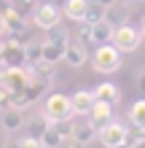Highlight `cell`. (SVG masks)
<instances>
[{"label":"cell","mask_w":145,"mask_h":148,"mask_svg":"<svg viewBox=\"0 0 145 148\" xmlns=\"http://www.w3.org/2000/svg\"><path fill=\"white\" fill-rule=\"evenodd\" d=\"M51 84H54V75H32L30 73V81H27V86H24V92H27V97L35 102V100L43 97V94H48Z\"/></svg>","instance_id":"cell-9"},{"label":"cell","mask_w":145,"mask_h":148,"mask_svg":"<svg viewBox=\"0 0 145 148\" xmlns=\"http://www.w3.org/2000/svg\"><path fill=\"white\" fill-rule=\"evenodd\" d=\"M105 14H108V8H102L99 3H89V5H86V16H83V22L97 24V22L105 19Z\"/></svg>","instance_id":"cell-23"},{"label":"cell","mask_w":145,"mask_h":148,"mask_svg":"<svg viewBox=\"0 0 145 148\" xmlns=\"http://www.w3.org/2000/svg\"><path fill=\"white\" fill-rule=\"evenodd\" d=\"M43 59V43H27V62Z\"/></svg>","instance_id":"cell-27"},{"label":"cell","mask_w":145,"mask_h":148,"mask_svg":"<svg viewBox=\"0 0 145 148\" xmlns=\"http://www.w3.org/2000/svg\"><path fill=\"white\" fill-rule=\"evenodd\" d=\"M105 19L113 24V27H118V24H126V22H129V11H126V8H118V3H116V5L108 8Z\"/></svg>","instance_id":"cell-22"},{"label":"cell","mask_w":145,"mask_h":148,"mask_svg":"<svg viewBox=\"0 0 145 148\" xmlns=\"http://www.w3.org/2000/svg\"><path fill=\"white\" fill-rule=\"evenodd\" d=\"M11 5H14L22 16H27L30 11H35V0H11Z\"/></svg>","instance_id":"cell-28"},{"label":"cell","mask_w":145,"mask_h":148,"mask_svg":"<svg viewBox=\"0 0 145 148\" xmlns=\"http://www.w3.org/2000/svg\"><path fill=\"white\" fill-rule=\"evenodd\" d=\"M73 124H75V121H73V116H67V119H57V121H51V127H54V129H57V132L62 135V137H70V135H73Z\"/></svg>","instance_id":"cell-25"},{"label":"cell","mask_w":145,"mask_h":148,"mask_svg":"<svg viewBox=\"0 0 145 148\" xmlns=\"http://www.w3.org/2000/svg\"><path fill=\"white\" fill-rule=\"evenodd\" d=\"M70 105H73V113H75V116H89L91 108H94V92L78 89V92L70 97Z\"/></svg>","instance_id":"cell-12"},{"label":"cell","mask_w":145,"mask_h":148,"mask_svg":"<svg viewBox=\"0 0 145 148\" xmlns=\"http://www.w3.org/2000/svg\"><path fill=\"white\" fill-rule=\"evenodd\" d=\"M3 22H5V30L8 35H24V30H27V16H22L19 11H16L14 5H8L3 11Z\"/></svg>","instance_id":"cell-10"},{"label":"cell","mask_w":145,"mask_h":148,"mask_svg":"<svg viewBox=\"0 0 145 148\" xmlns=\"http://www.w3.org/2000/svg\"><path fill=\"white\" fill-rule=\"evenodd\" d=\"M70 137L81 140L83 145H89V143L97 137V127L91 124V121H75V124H73V135H70Z\"/></svg>","instance_id":"cell-15"},{"label":"cell","mask_w":145,"mask_h":148,"mask_svg":"<svg viewBox=\"0 0 145 148\" xmlns=\"http://www.w3.org/2000/svg\"><path fill=\"white\" fill-rule=\"evenodd\" d=\"M67 40H70V32L67 30H57L43 40V59L51 65H57L59 59H65V49H67Z\"/></svg>","instance_id":"cell-4"},{"label":"cell","mask_w":145,"mask_h":148,"mask_svg":"<svg viewBox=\"0 0 145 148\" xmlns=\"http://www.w3.org/2000/svg\"><path fill=\"white\" fill-rule=\"evenodd\" d=\"M97 137L102 140V145L110 148V145H118V143H124L126 140V124H121V121H108L105 127H99L97 129Z\"/></svg>","instance_id":"cell-8"},{"label":"cell","mask_w":145,"mask_h":148,"mask_svg":"<svg viewBox=\"0 0 145 148\" xmlns=\"http://www.w3.org/2000/svg\"><path fill=\"white\" fill-rule=\"evenodd\" d=\"M124 143H129L132 148L145 145V127H134V124H129V127H126V140H124Z\"/></svg>","instance_id":"cell-20"},{"label":"cell","mask_w":145,"mask_h":148,"mask_svg":"<svg viewBox=\"0 0 145 148\" xmlns=\"http://www.w3.org/2000/svg\"><path fill=\"white\" fill-rule=\"evenodd\" d=\"M129 124L145 127V100H134L129 108Z\"/></svg>","instance_id":"cell-21"},{"label":"cell","mask_w":145,"mask_h":148,"mask_svg":"<svg viewBox=\"0 0 145 148\" xmlns=\"http://www.w3.org/2000/svg\"><path fill=\"white\" fill-rule=\"evenodd\" d=\"M140 30H142V35H145V19H142V24H140Z\"/></svg>","instance_id":"cell-37"},{"label":"cell","mask_w":145,"mask_h":148,"mask_svg":"<svg viewBox=\"0 0 145 148\" xmlns=\"http://www.w3.org/2000/svg\"><path fill=\"white\" fill-rule=\"evenodd\" d=\"M19 148H46V145H43V140H40V137L27 135V137H22V140H19Z\"/></svg>","instance_id":"cell-29"},{"label":"cell","mask_w":145,"mask_h":148,"mask_svg":"<svg viewBox=\"0 0 145 148\" xmlns=\"http://www.w3.org/2000/svg\"><path fill=\"white\" fill-rule=\"evenodd\" d=\"M94 100H102V102H110V105H118V100H121V89H118L116 84H99L94 89Z\"/></svg>","instance_id":"cell-16"},{"label":"cell","mask_w":145,"mask_h":148,"mask_svg":"<svg viewBox=\"0 0 145 148\" xmlns=\"http://www.w3.org/2000/svg\"><path fill=\"white\" fill-rule=\"evenodd\" d=\"M3 148H19V140H8V143H5Z\"/></svg>","instance_id":"cell-35"},{"label":"cell","mask_w":145,"mask_h":148,"mask_svg":"<svg viewBox=\"0 0 145 148\" xmlns=\"http://www.w3.org/2000/svg\"><path fill=\"white\" fill-rule=\"evenodd\" d=\"M86 5H89V0H65L62 14L67 16V19H73V22H83V16H86Z\"/></svg>","instance_id":"cell-17"},{"label":"cell","mask_w":145,"mask_h":148,"mask_svg":"<svg viewBox=\"0 0 145 148\" xmlns=\"http://www.w3.org/2000/svg\"><path fill=\"white\" fill-rule=\"evenodd\" d=\"M30 81V70H27V65H22V67H0V84L8 86L11 92H19L24 89Z\"/></svg>","instance_id":"cell-7"},{"label":"cell","mask_w":145,"mask_h":148,"mask_svg":"<svg viewBox=\"0 0 145 148\" xmlns=\"http://www.w3.org/2000/svg\"><path fill=\"white\" fill-rule=\"evenodd\" d=\"M32 105V100L27 97V92L24 89H19V92H11V108H19V110H24V108H30Z\"/></svg>","instance_id":"cell-26"},{"label":"cell","mask_w":145,"mask_h":148,"mask_svg":"<svg viewBox=\"0 0 145 148\" xmlns=\"http://www.w3.org/2000/svg\"><path fill=\"white\" fill-rule=\"evenodd\" d=\"M94 3H99L102 8H110V5H116V3H118V0H94Z\"/></svg>","instance_id":"cell-34"},{"label":"cell","mask_w":145,"mask_h":148,"mask_svg":"<svg viewBox=\"0 0 145 148\" xmlns=\"http://www.w3.org/2000/svg\"><path fill=\"white\" fill-rule=\"evenodd\" d=\"M62 148H86L81 140H75V137H65L62 140Z\"/></svg>","instance_id":"cell-31"},{"label":"cell","mask_w":145,"mask_h":148,"mask_svg":"<svg viewBox=\"0 0 145 148\" xmlns=\"http://www.w3.org/2000/svg\"><path fill=\"white\" fill-rule=\"evenodd\" d=\"M113 46L121 51V54H129V51H137L140 49V43H142V30L137 27H132L129 22L126 24H118V27L113 30Z\"/></svg>","instance_id":"cell-3"},{"label":"cell","mask_w":145,"mask_h":148,"mask_svg":"<svg viewBox=\"0 0 145 148\" xmlns=\"http://www.w3.org/2000/svg\"><path fill=\"white\" fill-rule=\"evenodd\" d=\"M86 59H89V54H86V46H83V40H67V49H65V62L70 65V67H83L86 65Z\"/></svg>","instance_id":"cell-11"},{"label":"cell","mask_w":145,"mask_h":148,"mask_svg":"<svg viewBox=\"0 0 145 148\" xmlns=\"http://www.w3.org/2000/svg\"><path fill=\"white\" fill-rule=\"evenodd\" d=\"M48 116L46 113H40V116H35V119H30L27 121V135H32V137H43V132L48 129Z\"/></svg>","instance_id":"cell-19"},{"label":"cell","mask_w":145,"mask_h":148,"mask_svg":"<svg viewBox=\"0 0 145 148\" xmlns=\"http://www.w3.org/2000/svg\"><path fill=\"white\" fill-rule=\"evenodd\" d=\"M8 35V30H5V22H3V14H0V40H3Z\"/></svg>","instance_id":"cell-33"},{"label":"cell","mask_w":145,"mask_h":148,"mask_svg":"<svg viewBox=\"0 0 145 148\" xmlns=\"http://www.w3.org/2000/svg\"><path fill=\"white\" fill-rule=\"evenodd\" d=\"M137 3H145V0H137Z\"/></svg>","instance_id":"cell-38"},{"label":"cell","mask_w":145,"mask_h":148,"mask_svg":"<svg viewBox=\"0 0 145 148\" xmlns=\"http://www.w3.org/2000/svg\"><path fill=\"white\" fill-rule=\"evenodd\" d=\"M27 65V46L19 43L14 35L0 40V67H22Z\"/></svg>","instance_id":"cell-2"},{"label":"cell","mask_w":145,"mask_h":148,"mask_svg":"<svg viewBox=\"0 0 145 148\" xmlns=\"http://www.w3.org/2000/svg\"><path fill=\"white\" fill-rule=\"evenodd\" d=\"M32 19H35V24L40 30H54L62 22V8H57L54 3H40V5H35Z\"/></svg>","instance_id":"cell-6"},{"label":"cell","mask_w":145,"mask_h":148,"mask_svg":"<svg viewBox=\"0 0 145 148\" xmlns=\"http://www.w3.org/2000/svg\"><path fill=\"white\" fill-rule=\"evenodd\" d=\"M5 108H11V89L0 84V113H3Z\"/></svg>","instance_id":"cell-30"},{"label":"cell","mask_w":145,"mask_h":148,"mask_svg":"<svg viewBox=\"0 0 145 148\" xmlns=\"http://www.w3.org/2000/svg\"><path fill=\"white\" fill-rule=\"evenodd\" d=\"M134 78H137V86H140V89L145 92V65L140 67V70H137V73H134Z\"/></svg>","instance_id":"cell-32"},{"label":"cell","mask_w":145,"mask_h":148,"mask_svg":"<svg viewBox=\"0 0 145 148\" xmlns=\"http://www.w3.org/2000/svg\"><path fill=\"white\" fill-rule=\"evenodd\" d=\"M121 62H124V57H121V51H118L113 43H102V46H97L94 57H91V67H94L97 73H102V75L116 73L118 67H121Z\"/></svg>","instance_id":"cell-1"},{"label":"cell","mask_w":145,"mask_h":148,"mask_svg":"<svg viewBox=\"0 0 145 148\" xmlns=\"http://www.w3.org/2000/svg\"><path fill=\"white\" fill-rule=\"evenodd\" d=\"M43 113L48 116V121H57V119H67V116H73L70 97H67V94H59V92H51V94H46Z\"/></svg>","instance_id":"cell-5"},{"label":"cell","mask_w":145,"mask_h":148,"mask_svg":"<svg viewBox=\"0 0 145 148\" xmlns=\"http://www.w3.org/2000/svg\"><path fill=\"white\" fill-rule=\"evenodd\" d=\"M22 127H24L22 110H19V108H5V110H3V129L11 135V132H19Z\"/></svg>","instance_id":"cell-18"},{"label":"cell","mask_w":145,"mask_h":148,"mask_svg":"<svg viewBox=\"0 0 145 148\" xmlns=\"http://www.w3.org/2000/svg\"><path fill=\"white\" fill-rule=\"evenodd\" d=\"M40 140H43V145H46V148H59V145H62V140H65V137H62V135H59V132H57L54 127L48 124V129L43 132V137H40Z\"/></svg>","instance_id":"cell-24"},{"label":"cell","mask_w":145,"mask_h":148,"mask_svg":"<svg viewBox=\"0 0 145 148\" xmlns=\"http://www.w3.org/2000/svg\"><path fill=\"white\" fill-rule=\"evenodd\" d=\"M89 116H91V124L99 129V127H105L108 121H113V119H116V113H113V105H110V102L94 100V108H91Z\"/></svg>","instance_id":"cell-13"},{"label":"cell","mask_w":145,"mask_h":148,"mask_svg":"<svg viewBox=\"0 0 145 148\" xmlns=\"http://www.w3.org/2000/svg\"><path fill=\"white\" fill-rule=\"evenodd\" d=\"M113 24L108 19H102L97 24H91V35H89V43H94V46H102V43H110L113 40Z\"/></svg>","instance_id":"cell-14"},{"label":"cell","mask_w":145,"mask_h":148,"mask_svg":"<svg viewBox=\"0 0 145 148\" xmlns=\"http://www.w3.org/2000/svg\"><path fill=\"white\" fill-rule=\"evenodd\" d=\"M110 148H132L129 143H118V145H110Z\"/></svg>","instance_id":"cell-36"}]
</instances>
